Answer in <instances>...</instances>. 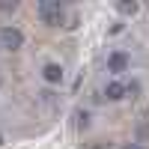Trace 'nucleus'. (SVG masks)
I'll return each mask as SVG.
<instances>
[{
	"label": "nucleus",
	"instance_id": "nucleus-2",
	"mask_svg": "<svg viewBox=\"0 0 149 149\" xmlns=\"http://www.w3.org/2000/svg\"><path fill=\"white\" fill-rule=\"evenodd\" d=\"M128 66H131V57H128L125 51H110V54H107V72H110V74L128 72Z\"/></svg>",
	"mask_w": 149,
	"mask_h": 149
},
{
	"label": "nucleus",
	"instance_id": "nucleus-5",
	"mask_svg": "<svg viewBox=\"0 0 149 149\" xmlns=\"http://www.w3.org/2000/svg\"><path fill=\"white\" fill-rule=\"evenodd\" d=\"M125 93H128V86H125V84H119V81L104 84V95L110 98V102H119V98H125Z\"/></svg>",
	"mask_w": 149,
	"mask_h": 149
},
{
	"label": "nucleus",
	"instance_id": "nucleus-4",
	"mask_svg": "<svg viewBox=\"0 0 149 149\" xmlns=\"http://www.w3.org/2000/svg\"><path fill=\"white\" fill-rule=\"evenodd\" d=\"M42 78H45L48 86H60V84L66 81V72H63L60 63H45V66H42Z\"/></svg>",
	"mask_w": 149,
	"mask_h": 149
},
{
	"label": "nucleus",
	"instance_id": "nucleus-9",
	"mask_svg": "<svg viewBox=\"0 0 149 149\" xmlns=\"http://www.w3.org/2000/svg\"><path fill=\"white\" fill-rule=\"evenodd\" d=\"M122 149H143V146H140V143H125Z\"/></svg>",
	"mask_w": 149,
	"mask_h": 149
},
{
	"label": "nucleus",
	"instance_id": "nucleus-1",
	"mask_svg": "<svg viewBox=\"0 0 149 149\" xmlns=\"http://www.w3.org/2000/svg\"><path fill=\"white\" fill-rule=\"evenodd\" d=\"M36 12H39V18L45 24L57 27L60 18H63V3H60V0H42V3H36Z\"/></svg>",
	"mask_w": 149,
	"mask_h": 149
},
{
	"label": "nucleus",
	"instance_id": "nucleus-8",
	"mask_svg": "<svg viewBox=\"0 0 149 149\" xmlns=\"http://www.w3.org/2000/svg\"><path fill=\"white\" fill-rule=\"evenodd\" d=\"M128 93H131V95H137V93H140V84H137V81H131V84H128Z\"/></svg>",
	"mask_w": 149,
	"mask_h": 149
},
{
	"label": "nucleus",
	"instance_id": "nucleus-10",
	"mask_svg": "<svg viewBox=\"0 0 149 149\" xmlns=\"http://www.w3.org/2000/svg\"><path fill=\"white\" fill-rule=\"evenodd\" d=\"M0 143H3V137H0Z\"/></svg>",
	"mask_w": 149,
	"mask_h": 149
},
{
	"label": "nucleus",
	"instance_id": "nucleus-6",
	"mask_svg": "<svg viewBox=\"0 0 149 149\" xmlns=\"http://www.w3.org/2000/svg\"><path fill=\"white\" fill-rule=\"evenodd\" d=\"M116 9H119V15H137V3H116Z\"/></svg>",
	"mask_w": 149,
	"mask_h": 149
},
{
	"label": "nucleus",
	"instance_id": "nucleus-3",
	"mask_svg": "<svg viewBox=\"0 0 149 149\" xmlns=\"http://www.w3.org/2000/svg\"><path fill=\"white\" fill-rule=\"evenodd\" d=\"M0 45L9 48V51H15V48L24 45V33L18 27H3V30H0Z\"/></svg>",
	"mask_w": 149,
	"mask_h": 149
},
{
	"label": "nucleus",
	"instance_id": "nucleus-7",
	"mask_svg": "<svg viewBox=\"0 0 149 149\" xmlns=\"http://www.w3.org/2000/svg\"><path fill=\"white\" fill-rule=\"evenodd\" d=\"M74 119H78V125H90V113H86V110H78V113H74Z\"/></svg>",
	"mask_w": 149,
	"mask_h": 149
}]
</instances>
